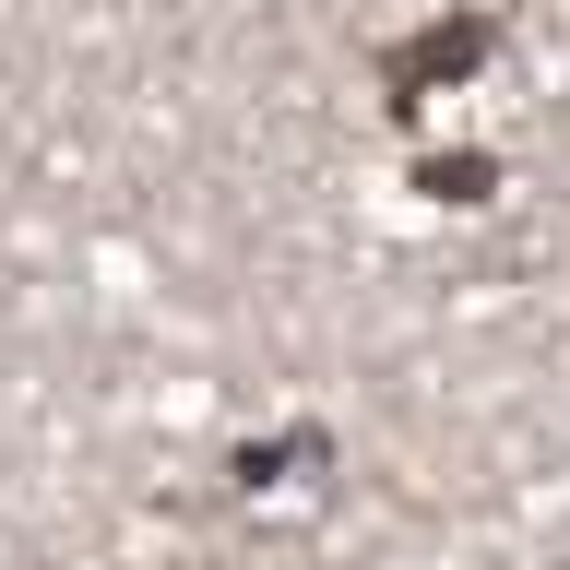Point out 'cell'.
<instances>
[{"label": "cell", "instance_id": "6da1fadb", "mask_svg": "<svg viewBox=\"0 0 570 570\" xmlns=\"http://www.w3.org/2000/svg\"><path fill=\"white\" fill-rule=\"evenodd\" d=\"M488 60V24H475V12H463V24H440L416 48V60H392V96H428V83H452V71H475Z\"/></svg>", "mask_w": 570, "mask_h": 570}, {"label": "cell", "instance_id": "7a4b0ae2", "mask_svg": "<svg viewBox=\"0 0 570 570\" xmlns=\"http://www.w3.org/2000/svg\"><path fill=\"white\" fill-rule=\"evenodd\" d=\"M488 155H428V190H440V203H475V190H488Z\"/></svg>", "mask_w": 570, "mask_h": 570}]
</instances>
